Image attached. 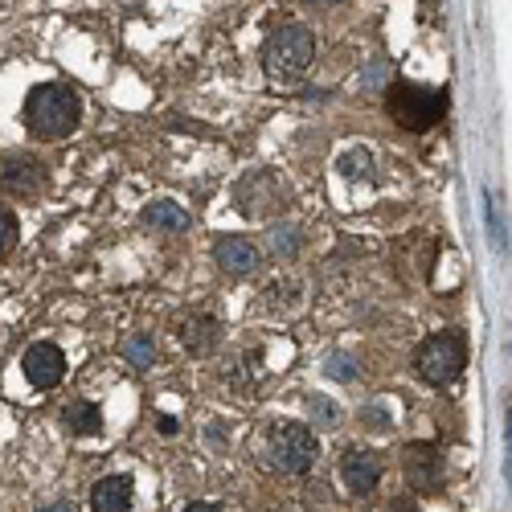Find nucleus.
<instances>
[{
    "instance_id": "a878e982",
    "label": "nucleus",
    "mask_w": 512,
    "mask_h": 512,
    "mask_svg": "<svg viewBox=\"0 0 512 512\" xmlns=\"http://www.w3.org/2000/svg\"><path fill=\"white\" fill-rule=\"evenodd\" d=\"M41 512H74V504H66V500H58V504H50V508H41Z\"/></svg>"
},
{
    "instance_id": "9b49d317",
    "label": "nucleus",
    "mask_w": 512,
    "mask_h": 512,
    "mask_svg": "<svg viewBox=\"0 0 512 512\" xmlns=\"http://www.w3.org/2000/svg\"><path fill=\"white\" fill-rule=\"evenodd\" d=\"M340 480H345V488L353 496H373L377 480H381V455L377 451H349L345 459H340Z\"/></svg>"
},
{
    "instance_id": "aec40b11",
    "label": "nucleus",
    "mask_w": 512,
    "mask_h": 512,
    "mask_svg": "<svg viewBox=\"0 0 512 512\" xmlns=\"http://www.w3.org/2000/svg\"><path fill=\"white\" fill-rule=\"evenodd\" d=\"M328 377H340V381H353L357 369L349 365V357H328Z\"/></svg>"
},
{
    "instance_id": "ddd939ff",
    "label": "nucleus",
    "mask_w": 512,
    "mask_h": 512,
    "mask_svg": "<svg viewBox=\"0 0 512 512\" xmlns=\"http://www.w3.org/2000/svg\"><path fill=\"white\" fill-rule=\"evenodd\" d=\"M95 512H132V476H103L91 492Z\"/></svg>"
},
{
    "instance_id": "f8f14e48",
    "label": "nucleus",
    "mask_w": 512,
    "mask_h": 512,
    "mask_svg": "<svg viewBox=\"0 0 512 512\" xmlns=\"http://www.w3.org/2000/svg\"><path fill=\"white\" fill-rule=\"evenodd\" d=\"M177 336H181V345H185L189 353H205L209 345H218L222 328H218V320L205 316V312H185V316L177 320Z\"/></svg>"
},
{
    "instance_id": "423d86ee",
    "label": "nucleus",
    "mask_w": 512,
    "mask_h": 512,
    "mask_svg": "<svg viewBox=\"0 0 512 512\" xmlns=\"http://www.w3.org/2000/svg\"><path fill=\"white\" fill-rule=\"evenodd\" d=\"M320 447H316V435L312 426H300V422H283L279 431L271 435V463L279 472H291V476H304L312 472Z\"/></svg>"
},
{
    "instance_id": "6ab92c4d",
    "label": "nucleus",
    "mask_w": 512,
    "mask_h": 512,
    "mask_svg": "<svg viewBox=\"0 0 512 512\" xmlns=\"http://www.w3.org/2000/svg\"><path fill=\"white\" fill-rule=\"evenodd\" d=\"M271 246H275V254H295V246H300V234H295L291 226H279V230H271Z\"/></svg>"
},
{
    "instance_id": "2eb2a0df",
    "label": "nucleus",
    "mask_w": 512,
    "mask_h": 512,
    "mask_svg": "<svg viewBox=\"0 0 512 512\" xmlns=\"http://www.w3.org/2000/svg\"><path fill=\"white\" fill-rule=\"evenodd\" d=\"M144 222H148L152 230L181 234V230H189V213H185L181 205H173V201H152V205L144 209Z\"/></svg>"
},
{
    "instance_id": "dca6fc26",
    "label": "nucleus",
    "mask_w": 512,
    "mask_h": 512,
    "mask_svg": "<svg viewBox=\"0 0 512 512\" xmlns=\"http://www.w3.org/2000/svg\"><path fill=\"white\" fill-rule=\"evenodd\" d=\"M308 426H316V431H336L340 406L328 394H308Z\"/></svg>"
},
{
    "instance_id": "0eeeda50",
    "label": "nucleus",
    "mask_w": 512,
    "mask_h": 512,
    "mask_svg": "<svg viewBox=\"0 0 512 512\" xmlns=\"http://www.w3.org/2000/svg\"><path fill=\"white\" fill-rule=\"evenodd\" d=\"M402 476L410 492H439L443 488V451L435 443H406L402 451Z\"/></svg>"
},
{
    "instance_id": "f03ea898",
    "label": "nucleus",
    "mask_w": 512,
    "mask_h": 512,
    "mask_svg": "<svg viewBox=\"0 0 512 512\" xmlns=\"http://www.w3.org/2000/svg\"><path fill=\"white\" fill-rule=\"evenodd\" d=\"M386 111L402 132H426L447 115V91L418 87V82H394L386 91Z\"/></svg>"
},
{
    "instance_id": "6e6552de",
    "label": "nucleus",
    "mask_w": 512,
    "mask_h": 512,
    "mask_svg": "<svg viewBox=\"0 0 512 512\" xmlns=\"http://www.w3.org/2000/svg\"><path fill=\"white\" fill-rule=\"evenodd\" d=\"M21 369H25L33 390H54L58 381L66 377V353L54 345V340H37V345L25 349Z\"/></svg>"
},
{
    "instance_id": "412c9836",
    "label": "nucleus",
    "mask_w": 512,
    "mask_h": 512,
    "mask_svg": "<svg viewBox=\"0 0 512 512\" xmlns=\"http://www.w3.org/2000/svg\"><path fill=\"white\" fill-rule=\"evenodd\" d=\"M365 422H369V431H390V418L381 414V410H373V406H365V414H361Z\"/></svg>"
},
{
    "instance_id": "f3484780",
    "label": "nucleus",
    "mask_w": 512,
    "mask_h": 512,
    "mask_svg": "<svg viewBox=\"0 0 512 512\" xmlns=\"http://www.w3.org/2000/svg\"><path fill=\"white\" fill-rule=\"evenodd\" d=\"M123 353H127V361H132L136 369H152L156 365V340L152 336H132Z\"/></svg>"
},
{
    "instance_id": "39448f33",
    "label": "nucleus",
    "mask_w": 512,
    "mask_h": 512,
    "mask_svg": "<svg viewBox=\"0 0 512 512\" xmlns=\"http://www.w3.org/2000/svg\"><path fill=\"white\" fill-rule=\"evenodd\" d=\"M234 205L246 218H275V213L287 209V189L271 168H254L234 185Z\"/></svg>"
},
{
    "instance_id": "20e7f679",
    "label": "nucleus",
    "mask_w": 512,
    "mask_h": 512,
    "mask_svg": "<svg viewBox=\"0 0 512 512\" xmlns=\"http://www.w3.org/2000/svg\"><path fill=\"white\" fill-rule=\"evenodd\" d=\"M467 365V345L459 332H435L422 340V349L414 353V369L422 381H431V386H451V381L463 373Z\"/></svg>"
},
{
    "instance_id": "7ed1b4c3",
    "label": "nucleus",
    "mask_w": 512,
    "mask_h": 512,
    "mask_svg": "<svg viewBox=\"0 0 512 512\" xmlns=\"http://www.w3.org/2000/svg\"><path fill=\"white\" fill-rule=\"evenodd\" d=\"M316 58V37L308 25H283L267 37V50H263V66L275 78H295L304 74Z\"/></svg>"
},
{
    "instance_id": "393cba45",
    "label": "nucleus",
    "mask_w": 512,
    "mask_h": 512,
    "mask_svg": "<svg viewBox=\"0 0 512 512\" xmlns=\"http://www.w3.org/2000/svg\"><path fill=\"white\" fill-rule=\"evenodd\" d=\"M160 431H164V435H177V431H181V422L164 414V418H160Z\"/></svg>"
},
{
    "instance_id": "b1692460",
    "label": "nucleus",
    "mask_w": 512,
    "mask_h": 512,
    "mask_svg": "<svg viewBox=\"0 0 512 512\" xmlns=\"http://www.w3.org/2000/svg\"><path fill=\"white\" fill-rule=\"evenodd\" d=\"M185 512H222V508L209 504V500H193V504H185Z\"/></svg>"
},
{
    "instance_id": "5701e85b",
    "label": "nucleus",
    "mask_w": 512,
    "mask_h": 512,
    "mask_svg": "<svg viewBox=\"0 0 512 512\" xmlns=\"http://www.w3.org/2000/svg\"><path fill=\"white\" fill-rule=\"evenodd\" d=\"M381 512H422L414 500H406V496H398V500H390L386 508H381Z\"/></svg>"
},
{
    "instance_id": "9d476101",
    "label": "nucleus",
    "mask_w": 512,
    "mask_h": 512,
    "mask_svg": "<svg viewBox=\"0 0 512 512\" xmlns=\"http://www.w3.org/2000/svg\"><path fill=\"white\" fill-rule=\"evenodd\" d=\"M0 189L17 197H37L46 189V168L33 156H5L0 160Z\"/></svg>"
},
{
    "instance_id": "4468645a",
    "label": "nucleus",
    "mask_w": 512,
    "mask_h": 512,
    "mask_svg": "<svg viewBox=\"0 0 512 512\" xmlns=\"http://www.w3.org/2000/svg\"><path fill=\"white\" fill-rule=\"evenodd\" d=\"M62 426L70 435H78V439H95L103 431V410L95 402H70L62 410Z\"/></svg>"
},
{
    "instance_id": "a211bd4d",
    "label": "nucleus",
    "mask_w": 512,
    "mask_h": 512,
    "mask_svg": "<svg viewBox=\"0 0 512 512\" xmlns=\"http://www.w3.org/2000/svg\"><path fill=\"white\" fill-rule=\"evenodd\" d=\"M13 242H17V218H13V209L0 205V254H5Z\"/></svg>"
},
{
    "instance_id": "f257e3e1",
    "label": "nucleus",
    "mask_w": 512,
    "mask_h": 512,
    "mask_svg": "<svg viewBox=\"0 0 512 512\" xmlns=\"http://www.w3.org/2000/svg\"><path fill=\"white\" fill-rule=\"evenodd\" d=\"M82 119V103L70 87L62 82H46V87H37L25 103V123L37 140H66Z\"/></svg>"
},
{
    "instance_id": "1a4fd4ad",
    "label": "nucleus",
    "mask_w": 512,
    "mask_h": 512,
    "mask_svg": "<svg viewBox=\"0 0 512 512\" xmlns=\"http://www.w3.org/2000/svg\"><path fill=\"white\" fill-rule=\"evenodd\" d=\"M213 263H218L226 275H234V279H250V275L263 271V254L250 238L226 234V238L213 242Z\"/></svg>"
},
{
    "instance_id": "4be33fe9",
    "label": "nucleus",
    "mask_w": 512,
    "mask_h": 512,
    "mask_svg": "<svg viewBox=\"0 0 512 512\" xmlns=\"http://www.w3.org/2000/svg\"><path fill=\"white\" fill-rule=\"evenodd\" d=\"M381 78H386V62H369L365 82H369V87H381Z\"/></svg>"
},
{
    "instance_id": "bb28decb",
    "label": "nucleus",
    "mask_w": 512,
    "mask_h": 512,
    "mask_svg": "<svg viewBox=\"0 0 512 512\" xmlns=\"http://www.w3.org/2000/svg\"><path fill=\"white\" fill-rule=\"evenodd\" d=\"M312 5H320V9H332V5H340V0H312Z\"/></svg>"
}]
</instances>
